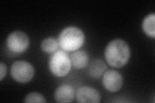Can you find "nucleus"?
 <instances>
[{
	"instance_id": "1",
	"label": "nucleus",
	"mask_w": 155,
	"mask_h": 103,
	"mask_svg": "<svg viewBox=\"0 0 155 103\" xmlns=\"http://www.w3.org/2000/svg\"><path fill=\"white\" fill-rule=\"evenodd\" d=\"M130 54V48L125 41L116 39L111 41L105 50V58L109 65L121 68L127 63Z\"/></svg>"
},
{
	"instance_id": "2",
	"label": "nucleus",
	"mask_w": 155,
	"mask_h": 103,
	"mask_svg": "<svg viewBox=\"0 0 155 103\" xmlns=\"http://www.w3.org/2000/svg\"><path fill=\"white\" fill-rule=\"evenodd\" d=\"M58 43L63 50L74 52L84 45L85 35L79 28L69 27L64 28L58 37Z\"/></svg>"
},
{
	"instance_id": "3",
	"label": "nucleus",
	"mask_w": 155,
	"mask_h": 103,
	"mask_svg": "<svg viewBox=\"0 0 155 103\" xmlns=\"http://www.w3.org/2000/svg\"><path fill=\"white\" fill-rule=\"evenodd\" d=\"M71 66L70 57L63 50H58L53 53L48 61L51 72L58 77L67 76L71 70Z\"/></svg>"
},
{
	"instance_id": "4",
	"label": "nucleus",
	"mask_w": 155,
	"mask_h": 103,
	"mask_svg": "<svg viewBox=\"0 0 155 103\" xmlns=\"http://www.w3.org/2000/svg\"><path fill=\"white\" fill-rule=\"evenodd\" d=\"M11 74L12 79L19 83L30 81L35 75V69L31 63L25 61L14 62L11 66Z\"/></svg>"
},
{
	"instance_id": "5",
	"label": "nucleus",
	"mask_w": 155,
	"mask_h": 103,
	"mask_svg": "<svg viewBox=\"0 0 155 103\" xmlns=\"http://www.w3.org/2000/svg\"><path fill=\"white\" fill-rule=\"evenodd\" d=\"M30 40L27 34L21 31L11 33L7 39V47L8 50L16 54L25 52L29 46Z\"/></svg>"
},
{
	"instance_id": "6",
	"label": "nucleus",
	"mask_w": 155,
	"mask_h": 103,
	"mask_svg": "<svg viewBox=\"0 0 155 103\" xmlns=\"http://www.w3.org/2000/svg\"><path fill=\"white\" fill-rule=\"evenodd\" d=\"M102 84L105 90L110 92H116L120 90L123 85V77L119 72L109 70L104 73Z\"/></svg>"
},
{
	"instance_id": "7",
	"label": "nucleus",
	"mask_w": 155,
	"mask_h": 103,
	"mask_svg": "<svg viewBox=\"0 0 155 103\" xmlns=\"http://www.w3.org/2000/svg\"><path fill=\"white\" fill-rule=\"evenodd\" d=\"M76 98L77 102L80 103H97L100 102L101 95L95 88L84 86L80 87L77 90Z\"/></svg>"
},
{
	"instance_id": "8",
	"label": "nucleus",
	"mask_w": 155,
	"mask_h": 103,
	"mask_svg": "<svg viewBox=\"0 0 155 103\" xmlns=\"http://www.w3.org/2000/svg\"><path fill=\"white\" fill-rule=\"evenodd\" d=\"M75 93L73 88L69 85L59 86L54 92V99L58 102H71L73 101Z\"/></svg>"
},
{
	"instance_id": "9",
	"label": "nucleus",
	"mask_w": 155,
	"mask_h": 103,
	"mask_svg": "<svg viewBox=\"0 0 155 103\" xmlns=\"http://www.w3.org/2000/svg\"><path fill=\"white\" fill-rule=\"evenodd\" d=\"M71 65L75 69L80 70L85 68L89 61V56L83 50H76L70 56Z\"/></svg>"
},
{
	"instance_id": "10",
	"label": "nucleus",
	"mask_w": 155,
	"mask_h": 103,
	"mask_svg": "<svg viewBox=\"0 0 155 103\" xmlns=\"http://www.w3.org/2000/svg\"><path fill=\"white\" fill-rule=\"evenodd\" d=\"M107 66L102 61L100 60H95L90 64L88 72L91 77L94 78V79H98V78L104 75Z\"/></svg>"
},
{
	"instance_id": "11",
	"label": "nucleus",
	"mask_w": 155,
	"mask_h": 103,
	"mask_svg": "<svg viewBox=\"0 0 155 103\" xmlns=\"http://www.w3.org/2000/svg\"><path fill=\"white\" fill-rule=\"evenodd\" d=\"M155 14H150L143 19L142 22V29L147 36L154 39L155 37Z\"/></svg>"
},
{
	"instance_id": "12",
	"label": "nucleus",
	"mask_w": 155,
	"mask_h": 103,
	"mask_svg": "<svg viewBox=\"0 0 155 103\" xmlns=\"http://www.w3.org/2000/svg\"><path fill=\"white\" fill-rule=\"evenodd\" d=\"M59 43L56 39L53 37H47L43 40L41 43V48L47 53H52L57 51Z\"/></svg>"
},
{
	"instance_id": "13",
	"label": "nucleus",
	"mask_w": 155,
	"mask_h": 103,
	"mask_svg": "<svg viewBox=\"0 0 155 103\" xmlns=\"http://www.w3.org/2000/svg\"><path fill=\"white\" fill-rule=\"evenodd\" d=\"M24 102L27 103H45L46 102L45 98L43 95L38 92H31L25 97Z\"/></svg>"
},
{
	"instance_id": "14",
	"label": "nucleus",
	"mask_w": 155,
	"mask_h": 103,
	"mask_svg": "<svg viewBox=\"0 0 155 103\" xmlns=\"http://www.w3.org/2000/svg\"><path fill=\"white\" fill-rule=\"evenodd\" d=\"M7 71V66L2 62L0 63V81H3V79L6 76Z\"/></svg>"
}]
</instances>
